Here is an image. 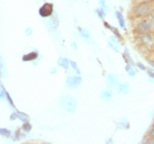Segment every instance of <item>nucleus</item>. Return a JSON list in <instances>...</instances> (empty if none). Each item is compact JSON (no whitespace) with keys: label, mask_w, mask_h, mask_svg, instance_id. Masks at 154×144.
Segmentation results:
<instances>
[{"label":"nucleus","mask_w":154,"mask_h":144,"mask_svg":"<svg viewBox=\"0 0 154 144\" xmlns=\"http://www.w3.org/2000/svg\"><path fill=\"white\" fill-rule=\"evenodd\" d=\"M118 83H119V79H118V77L116 76L115 74H108V75H107L106 84H107V86H108V88H111V89H113V88H116V87H117Z\"/></svg>","instance_id":"0eeeda50"},{"label":"nucleus","mask_w":154,"mask_h":144,"mask_svg":"<svg viewBox=\"0 0 154 144\" xmlns=\"http://www.w3.org/2000/svg\"><path fill=\"white\" fill-rule=\"evenodd\" d=\"M151 5L150 2L148 1H141V2H139L138 5H135L133 7V9H132V14L134 18H145V17L150 16V13H151Z\"/></svg>","instance_id":"f257e3e1"},{"label":"nucleus","mask_w":154,"mask_h":144,"mask_svg":"<svg viewBox=\"0 0 154 144\" xmlns=\"http://www.w3.org/2000/svg\"><path fill=\"white\" fill-rule=\"evenodd\" d=\"M106 143H112V140H111V139H108V140H106Z\"/></svg>","instance_id":"58836bf2"},{"label":"nucleus","mask_w":154,"mask_h":144,"mask_svg":"<svg viewBox=\"0 0 154 144\" xmlns=\"http://www.w3.org/2000/svg\"><path fill=\"white\" fill-rule=\"evenodd\" d=\"M100 98L105 101H110L113 98V91L111 88H107V89L103 90L100 93Z\"/></svg>","instance_id":"9b49d317"},{"label":"nucleus","mask_w":154,"mask_h":144,"mask_svg":"<svg viewBox=\"0 0 154 144\" xmlns=\"http://www.w3.org/2000/svg\"><path fill=\"white\" fill-rule=\"evenodd\" d=\"M71 46H72V48H74L75 51H77V50H78V46H77V44L75 43V42H72Z\"/></svg>","instance_id":"72a5a7b5"},{"label":"nucleus","mask_w":154,"mask_h":144,"mask_svg":"<svg viewBox=\"0 0 154 144\" xmlns=\"http://www.w3.org/2000/svg\"><path fill=\"white\" fill-rule=\"evenodd\" d=\"M38 51H33V52H30L28 54L23 55L22 56V61L23 62H33L38 60Z\"/></svg>","instance_id":"f8f14e48"},{"label":"nucleus","mask_w":154,"mask_h":144,"mask_svg":"<svg viewBox=\"0 0 154 144\" xmlns=\"http://www.w3.org/2000/svg\"><path fill=\"white\" fill-rule=\"evenodd\" d=\"M0 135H2L5 138H9L10 135H11V131H10L9 129L0 128Z\"/></svg>","instance_id":"5701e85b"},{"label":"nucleus","mask_w":154,"mask_h":144,"mask_svg":"<svg viewBox=\"0 0 154 144\" xmlns=\"http://www.w3.org/2000/svg\"><path fill=\"white\" fill-rule=\"evenodd\" d=\"M45 26L51 31H55L58 28V19L56 16H51L45 20Z\"/></svg>","instance_id":"423d86ee"},{"label":"nucleus","mask_w":154,"mask_h":144,"mask_svg":"<svg viewBox=\"0 0 154 144\" xmlns=\"http://www.w3.org/2000/svg\"><path fill=\"white\" fill-rule=\"evenodd\" d=\"M115 16H116V18H117V20H118L120 28H121V29H123V30H125V17H123V14H122L120 11H116Z\"/></svg>","instance_id":"2eb2a0df"},{"label":"nucleus","mask_w":154,"mask_h":144,"mask_svg":"<svg viewBox=\"0 0 154 144\" xmlns=\"http://www.w3.org/2000/svg\"><path fill=\"white\" fill-rule=\"evenodd\" d=\"M146 73H148V75H149V77H150V80L151 81H154V68L152 67V68H148L146 67Z\"/></svg>","instance_id":"393cba45"},{"label":"nucleus","mask_w":154,"mask_h":144,"mask_svg":"<svg viewBox=\"0 0 154 144\" xmlns=\"http://www.w3.org/2000/svg\"><path fill=\"white\" fill-rule=\"evenodd\" d=\"M133 65H131L130 63H127L125 64V72L128 73V75L130 77H135L137 76V73H135V71L133 69V67H132Z\"/></svg>","instance_id":"6ab92c4d"},{"label":"nucleus","mask_w":154,"mask_h":144,"mask_svg":"<svg viewBox=\"0 0 154 144\" xmlns=\"http://www.w3.org/2000/svg\"><path fill=\"white\" fill-rule=\"evenodd\" d=\"M69 64H71L72 68H73V69H74V71L76 72L77 75H79V74H80V69H79V68H78V66H77L76 63H75L74 61H69Z\"/></svg>","instance_id":"bb28decb"},{"label":"nucleus","mask_w":154,"mask_h":144,"mask_svg":"<svg viewBox=\"0 0 154 144\" xmlns=\"http://www.w3.org/2000/svg\"><path fill=\"white\" fill-rule=\"evenodd\" d=\"M74 1H77V0H74Z\"/></svg>","instance_id":"ea45409f"},{"label":"nucleus","mask_w":154,"mask_h":144,"mask_svg":"<svg viewBox=\"0 0 154 144\" xmlns=\"http://www.w3.org/2000/svg\"><path fill=\"white\" fill-rule=\"evenodd\" d=\"M123 57H125V63H130V64L133 65V66H134V65H135L134 62L132 61L131 56H130V53H129L128 48H127V47H125V51H123Z\"/></svg>","instance_id":"aec40b11"},{"label":"nucleus","mask_w":154,"mask_h":144,"mask_svg":"<svg viewBox=\"0 0 154 144\" xmlns=\"http://www.w3.org/2000/svg\"><path fill=\"white\" fill-rule=\"evenodd\" d=\"M137 67H139V69L140 71H146V67H145V65L144 64H142V63H140V62H138L137 63Z\"/></svg>","instance_id":"c756f323"},{"label":"nucleus","mask_w":154,"mask_h":144,"mask_svg":"<svg viewBox=\"0 0 154 144\" xmlns=\"http://www.w3.org/2000/svg\"><path fill=\"white\" fill-rule=\"evenodd\" d=\"M56 72H57L56 67H53V68H51V69H50V73H51V74H55Z\"/></svg>","instance_id":"e433bc0d"},{"label":"nucleus","mask_w":154,"mask_h":144,"mask_svg":"<svg viewBox=\"0 0 154 144\" xmlns=\"http://www.w3.org/2000/svg\"><path fill=\"white\" fill-rule=\"evenodd\" d=\"M117 91L119 93H121V95H128L130 91H131V87L129 85L128 83H125V81H119L118 85H117Z\"/></svg>","instance_id":"6e6552de"},{"label":"nucleus","mask_w":154,"mask_h":144,"mask_svg":"<svg viewBox=\"0 0 154 144\" xmlns=\"http://www.w3.org/2000/svg\"><path fill=\"white\" fill-rule=\"evenodd\" d=\"M23 138H24V134L20 133V131H17V133H16V139H17V140H20V139H23Z\"/></svg>","instance_id":"7c9ffc66"},{"label":"nucleus","mask_w":154,"mask_h":144,"mask_svg":"<svg viewBox=\"0 0 154 144\" xmlns=\"http://www.w3.org/2000/svg\"><path fill=\"white\" fill-rule=\"evenodd\" d=\"M17 112V117L19 120H21L22 122H28L30 120V117L24 112H20V111H16Z\"/></svg>","instance_id":"412c9836"},{"label":"nucleus","mask_w":154,"mask_h":144,"mask_svg":"<svg viewBox=\"0 0 154 144\" xmlns=\"http://www.w3.org/2000/svg\"><path fill=\"white\" fill-rule=\"evenodd\" d=\"M146 61H148V63H149V64H150V66L154 68V61H153V60H150V58H148Z\"/></svg>","instance_id":"c9c22d12"},{"label":"nucleus","mask_w":154,"mask_h":144,"mask_svg":"<svg viewBox=\"0 0 154 144\" xmlns=\"http://www.w3.org/2000/svg\"><path fill=\"white\" fill-rule=\"evenodd\" d=\"M106 12L107 11H105L103 9H101L100 7L95 10V13H96L97 16H98V18H100V19H105V18H106Z\"/></svg>","instance_id":"4be33fe9"},{"label":"nucleus","mask_w":154,"mask_h":144,"mask_svg":"<svg viewBox=\"0 0 154 144\" xmlns=\"http://www.w3.org/2000/svg\"><path fill=\"white\" fill-rule=\"evenodd\" d=\"M99 6L101 9H103L105 11H108V6H107L106 0H99Z\"/></svg>","instance_id":"cd10ccee"},{"label":"nucleus","mask_w":154,"mask_h":144,"mask_svg":"<svg viewBox=\"0 0 154 144\" xmlns=\"http://www.w3.org/2000/svg\"><path fill=\"white\" fill-rule=\"evenodd\" d=\"M66 87L68 89H77L82 85V77L79 75L77 76H68L66 78Z\"/></svg>","instance_id":"39448f33"},{"label":"nucleus","mask_w":154,"mask_h":144,"mask_svg":"<svg viewBox=\"0 0 154 144\" xmlns=\"http://www.w3.org/2000/svg\"><path fill=\"white\" fill-rule=\"evenodd\" d=\"M69 60L66 57H60L57 60V66H60V67H63L64 69H66L67 71L68 67H69Z\"/></svg>","instance_id":"dca6fc26"},{"label":"nucleus","mask_w":154,"mask_h":144,"mask_svg":"<svg viewBox=\"0 0 154 144\" xmlns=\"http://www.w3.org/2000/svg\"><path fill=\"white\" fill-rule=\"evenodd\" d=\"M138 40L140 43L142 44H150L153 42V36L151 35V33H139V36H138Z\"/></svg>","instance_id":"9d476101"},{"label":"nucleus","mask_w":154,"mask_h":144,"mask_svg":"<svg viewBox=\"0 0 154 144\" xmlns=\"http://www.w3.org/2000/svg\"><path fill=\"white\" fill-rule=\"evenodd\" d=\"M78 32H79V35L82 36V38H84L86 42L90 43L91 42V35H90V32L85 28H78Z\"/></svg>","instance_id":"ddd939ff"},{"label":"nucleus","mask_w":154,"mask_h":144,"mask_svg":"<svg viewBox=\"0 0 154 144\" xmlns=\"http://www.w3.org/2000/svg\"><path fill=\"white\" fill-rule=\"evenodd\" d=\"M60 106L64 109L65 111L74 113L77 110V100L72 96H63L60 99Z\"/></svg>","instance_id":"7ed1b4c3"},{"label":"nucleus","mask_w":154,"mask_h":144,"mask_svg":"<svg viewBox=\"0 0 154 144\" xmlns=\"http://www.w3.org/2000/svg\"><path fill=\"white\" fill-rule=\"evenodd\" d=\"M149 135H151L152 138H154V125H152L151 129L149 130Z\"/></svg>","instance_id":"473e14b6"},{"label":"nucleus","mask_w":154,"mask_h":144,"mask_svg":"<svg viewBox=\"0 0 154 144\" xmlns=\"http://www.w3.org/2000/svg\"><path fill=\"white\" fill-rule=\"evenodd\" d=\"M108 46H109L110 50H112L113 52H119V47H120L119 38L116 35L110 36V38H108Z\"/></svg>","instance_id":"1a4fd4ad"},{"label":"nucleus","mask_w":154,"mask_h":144,"mask_svg":"<svg viewBox=\"0 0 154 144\" xmlns=\"http://www.w3.org/2000/svg\"><path fill=\"white\" fill-rule=\"evenodd\" d=\"M150 17H151L152 19L154 20V8H153V9L151 10V13H150Z\"/></svg>","instance_id":"4c0bfd02"},{"label":"nucleus","mask_w":154,"mask_h":144,"mask_svg":"<svg viewBox=\"0 0 154 144\" xmlns=\"http://www.w3.org/2000/svg\"><path fill=\"white\" fill-rule=\"evenodd\" d=\"M53 11H54V7L53 3L51 2H45L43 6H41V8L38 9V14L41 18H48V17L53 16Z\"/></svg>","instance_id":"20e7f679"},{"label":"nucleus","mask_w":154,"mask_h":144,"mask_svg":"<svg viewBox=\"0 0 154 144\" xmlns=\"http://www.w3.org/2000/svg\"><path fill=\"white\" fill-rule=\"evenodd\" d=\"M22 131L23 132H26V133H28V132L31 131V129H32V125L30 124L29 121L28 122H23V124H22Z\"/></svg>","instance_id":"b1692460"},{"label":"nucleus","mask_w":154,"mask_h":144,"mask_svg":"<svg viewBox=\"0 0 154 144\" xmlns=\"http://www.w3.org/2000/svg\"><path fill=\"white\" fill-rule=\"evenodd\" d=\"M103 26H105V28H107L108 30H110V31H111V32H112L113 34H115V35L119 38V40H121V38H122L121 34H120V32L118 31V29H117V28H113V26H110L108 22H103Z\"/></svg>","instance_id":"f3484780"},{"label":"nucleus","mask_w":154,"mask_h":144,"mask_svg":"<svg viewBox=\"0 0 154 144\" xmlns=\"http://www.w3.org/2000/svg\"><path fill=\"white\" fill-rule=\"evenodd\" d=\"M16 119H18V117H17V112H13L12 115H10V120H16Z\"/></svg>","instance_id":"f704fd0d"},{"label":"nucleus","mask_w":154,"mask_h":144,"mask_svg":"<svg viewBox=\"0 0 154 144\" xmlns=\"http://www.w3.org/2000/svg\"><path fill=\"white\" fill-rule=\"evenodd\" d=\"M6 98L8 99V101H9L10 106L12 107V108H14V103H13V100L11 99V97H10V95H9V93H8V91H6Z\"/></svg>","instance_id":"c85d7f7f"},{"label":"nucleus","mask_w":154,"mask_h":144,"mask_svg":"<svg viewBox=\"0 0 154 144\" xmlns=\"http://www.w3.org/2000/svg\"><path fill=\"white\" fill-rule=\"evenodd\" d=\"M142 143H145V144H154V138H152L151 135H148V136H145V139H143Z\"/></svg>","instance_id":"a878e982"},{"label":"nucleus","mask_w":154,"mask_h":144,"mask_svg":"<svg viewBox=\"0 0 154 144\" xmlns=\"http://www.w3.org/2000/svg\"><path fill=\"white\" fill-rule=\"evenodd\" d=\"M32 31L33 30L31 29V28H26V31H24V33H26V35H31V34H32Z\"/></svg>","instance_id":"2f4dec72"},{"label":"nucleus","mask_w":154,"mask_h":144,"mask_svg":"<svg viewBox=\"0 0 154 144\" xmlns=\"http://www.w3.org/2000/svg\"><path fill=\"white\" fill-rule=\"evenodd\" d=\"M8 76V72H7L6 65L3 62L2 57H0V77H7Z\"/></svg>","instance_id":"a211bd4d"},{"label":"nucleus","mask_w":154,"mask_h":144,"mask_svg":"<svg viewBox=\"0 0 154 144\" xmlns=\"http://www.w3.org/2000/svg\"><path fill=\"white\" fill-rule=\"evenodd\" d=\"M135 30L138 33H149L154 30V20L152 18H142L137 24Z\"/></svg>","instance_id":"f03ea898"},{"label":"nucleus","mask_w":154,"mask_h":144,"mask_svg":"<svg viewBox=\"0 0 154 144\" xmlns=\"http://www.w3.org/2000/svg\"><path fill=\"white\" fill-rule=\"evenodd\" d=\"M117 128L121 129V130H128L130 128V122L127 118H121L117 123Z\"/></svg>","instance_id":"4468645a"},{"label":"nucleus","mask_w":154,"mask_h":144,"mask_svg":"<svg viewBox=\"0 0 154 144\" xmlns=\"http://www.w3.org/2000/svg\"><path fill=\"white\" fill-rule=\"evenodd\" d=\"M153 2H154V0H153Z\"/></svg>","instance_id":"a19ab883"}]
</instances>
